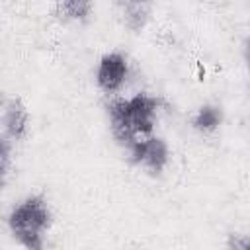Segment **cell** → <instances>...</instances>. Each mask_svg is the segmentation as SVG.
<instances>
[{
    "mask_svg": "<svg viewBox=\"0 0 250 250\" xmlns=\"http://www.w3.org/2000/svg\"><path fill=\"white\" fill-rule=\"evenodd\" d=\"M229 248H242V250H248V248H250V236L232 238V240L229 242Z\"/></svg>",
    "mask_w": 250,
    "mask_h": 250,
    "instance_id": "9c48e42d",
    "label": "cell"
},
{
    "mask_svg": "<svg viewBox=\"0 0 250 250\" xmlns=\"http://www.w3.org/2000/svg\"><path fill=\"white\" fill-rule=\"evenodd\" d=\"M2 127H4V137H8L12 143H18L25 139L29 131V111L21 98H10L4 104L2 111Z\"/></svg>",
    "mask_w": 250,
    "mask_h": 250,
    "instance_id": "5b68a950",
    "label": "cell"
},
{
    "mask_svg": "<svg viewBox=\"0 0 250 250\" xmlns=\"http://www.w3.org/2000/svg\"><path fill=\"white\" fill-rule=\"evenodd\" d=\"M53 225L51 207L41 193H31L18 201L8 215V229L18 244L27 250H43L45 236Z\"/></svg>",
    "mask_w": 250,
    "mask_h": 250,
    "instance_id": "7a4b0ae2",
    "label": "cell"
},
{
    "mask_svg": "<svg viewBox=\"0 0 250 250\" xmlns=\"http://www.w3.org/2000/svg\"><path fill=\"white\" fill-rule=\"evenodd\" d=\"M246 62H248V70H250V41H248V47H246Z\"/></svg>",
    "mask_w": 250,
    "mask_h": 250,
    "instance_id": "8fae6325",
    "label": "cell"
},
{
    "mask_svg": "<svg viewBox=\"0 0 250 250\" xmlns=\"http://www.w3.org/2000/svg\"><path fill=\"white\" fill-rule=\"evenodd\" d=\"M129 76V61L119 51H109L102 55L96 66V84L105 96H117Z\"/></svg>",
    "mask_w": 250,
    "mask_h": 250,
    "instance_id": "277c9868",
    "label": "cell"
},
{
    "mask_svg": "<svg viewBox=\"0 0 250 250\" xmlns=\"http://www.w3.org/2000/svg\"><path fill=\"white\" fill-rule=\"evenodd\" d=\"M119 2H121V6H145V8H148L152 0H119Z\"/></svg>",
    "mask_w": 250,
    "mask_h": 250,
    "instance_id": "30bf717a",
    "label": "cell"
},
{
    "mask_svg": "<svg viewBox=\"0 0 250 250\" xmlns=\"http://www.w3.org/2000/svg\"><path fill=\"white\" fill-rule=\"evenodd\" d=\"M55 16L64 23H88L94 16V0H55Z\"/></svg>",
    "mask_w": 250,
    "mask_h": 250,
    "instance_id": "8992f818",
    "label": "cell"
},
{
    "mask_svg": "<svg viewBox=\"0 0 250 250\" xmlns=\"http://www.w3.org/2000/svg\"><path fill=\"white\" fill-rule=\"evenodd\" d=\"M113 139L123 146H131L137 139L154 133L160 109V98L148 92H137L131 98L111 96L105 105Z\"/></svg>",
    "mask_w": 250,
    "mask_h": 250,
    "instance_id": "6da1fadb",
    "label": "cell"
},
{
    "mask_svg": "<svg viewBox=\"0 0 250 250\" xmlns=\"http://www.w3.org/2000/svg\"><path fill=\"white\" fill-rule=\"evenodd\" d=\"M223 119H225V113H223L221 105H217V104H203L193 113L191 127L197 133H201V135H211V133H215L223 125Z\"/></svg>",
    "mask_w": 250,
    "mask_h": 250,
    "instance_id": "52a82bcc",
    "label": "cell"
},
{
    "mask_svg": "<svg viewBox=\"0 0 250 250\" xmlns=\"http://www.w3.org/2000/svg\"><path fill=\"white\" fill-rule=\"evenodd\" d=\"M125 154L131 164H135L154 176L162 174V170L168 166V160H170L168 143L154 133L148 137L137 139L131 146L125 148Z\"/></svg>",
    "mask_w": 250,
    "mask_h": 250,
    "instance_id": "3957f363",
    "label": "cell"
},
{
    "mask_svg": "<svg viewBox=\"0 0 250 250\" xmlns=\"http://www.w3.org/2000/svg\"><path fill=\"white\" fill-rule=\"evenodd\" d=\"M12 156V141L8 137H2V150H0V170H2V180L6 182L10 174V158Z\"/></svg>",
    "mask_w": 250,
    "mask_h": 250,
    "instance_id": "ba28073f",
    "label": "cell"
}]
</instances>
